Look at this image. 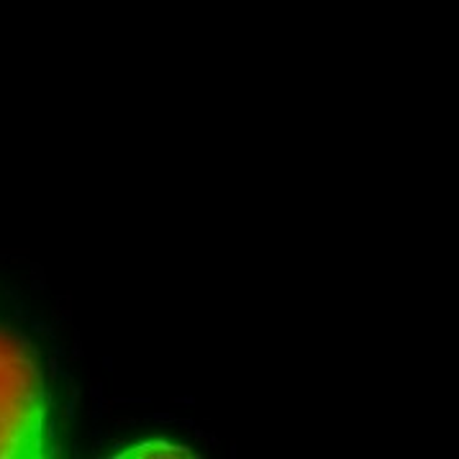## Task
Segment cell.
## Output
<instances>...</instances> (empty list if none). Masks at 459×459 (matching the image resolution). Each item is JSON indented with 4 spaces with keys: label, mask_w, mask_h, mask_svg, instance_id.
Masks as SVG:
<instances>
[{
    "label": "cell",
    "mask_w": 459,
    "mask_h": 459,
    "mask_svg": "<svg viewBox=\"0 0 459 459\" xmlns=\"http://www.w3.org/2000/svg\"><path fill=\"white\" fill-rule=\"evenodd\" d=\"M59 431L37 350L19 331L0 326V459L62 457Z\"/></svg>",
    "instance_id": "6da1fadb"
},
{
    "label": "cell",
    "mask_w": 459,
    "mask_h": 459,
    "mask_svg": "<svg viewBox=\"0 0 459 459\" xmlns=\"http://www.w3.org/2000/svg\"><path fill=\"white\" fill-rule=\"evenodd\" d=\"M113 457H195V452L185 444H172L165 439H149L142 444H131L126 449L116 452Z\"/></svg>",
    "instance_id": "7a4b0ae2"
}]
</instances>
